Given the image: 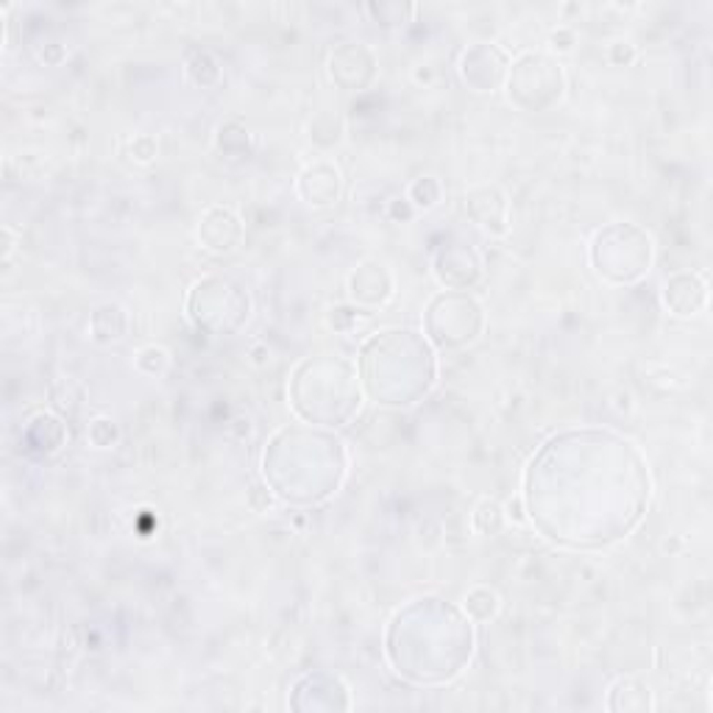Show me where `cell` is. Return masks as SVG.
Instances as JSON below:
<instances>
[{"instance_id": "6da1fadb", "label": "cell", "mask_w": 713, "mask_h": 713, "mask_svg": "<svg viewBox=\"0 0 713 713\" xmlns=\"http://www.w3.org/2000/svg\"><path fill=\"white\" fill-rule=\"evenodd\" d=\"M527 521L566 549H602L641 527L652 474L636 443L611 430L549 437L525 472Z\"/></svg>"}, {"instance_id": "7a4b0ae2", "label": "cell", "mask_w": 713, "mask_h": 713, "mask_svg": "<svg viewBox=\"0 0 713 713\" xmlns=\"http://www.w3.org/2000/svg\"><path fill=\"white\" fill-rule=\"evenodd\" d=\"M472 655L474 622L441 596H421L396 611L385 633V658L407 683H449L463 674Z\"/></svg>"}, {"instance_id": "3957f363", "label": "cell", "mask_w": 713, "mask_h": 713, "mask_svg": "<svg viewBox=\"0 0 713 713\" xmlns=\"http://www.w3.org/2000/svg\"><path fill=\"white\" fill-rule=\"evenodd\" d=\"M262 483L279 501L315 507L343 488L348 474L346 443L332 430L313 424H288L268 437L262 449Z\"/></svg>"}, {"instance_id": "277c9868", "label": "cell", "mask_w": 713, "mask_h": 713, "mask_svg": "<svg viewBox=\"0 0 713 713\" xmlns=\"http://www.w3.org/2000/svg\"><path fill=\"white\" fill-rule=\"evenodd\" d=\"M366 399L379 407H413L437 382V352L419 330H382L368 335L357 352Z\"/></svg>"}, {"instance_id": "5b68a950", "label": "cell", "mask_w": 713, "mask_h": 713, "mask_svg": "<svg viewBox=\"0 0 713 713\" xmlns=\"http://www.w3.org/2000/svg\"><path fill=\"white\" fill-rule=\"evenodd\" d=\"M290 410L299 421L324 430H341L352 424L363 410V390L357 363L346 357H304L290 374Z\"/></svg>"}, {"instance_id": "8992f818", "label": "cell", "mask_w": 713, "mask_h": 713, "mask_svg": "<svg viewBox=\"0 0 713 713\" xmlns=\"http://www.w3.org/2000/svg\"><path fill=\"white\" fill-rule=\"evenodd\" d=\"M588 260L596 277L607 284H636L652 271L655 242L647 229L627 220L607 224L594 235L588 246Z\"/></svg>"}, {"instance_id": "52a82bcc", "label": "cell", "mask_w": 713, "mask_h": 713, "mask_svg": "<svg viewBox=\"0 0 713 713\" xmlns=\"http://www.w3.org/2000/svg\"><path fill=\"white\" fill-rule=\"evenodd\" d=\"M187 318L198 332L215 337L237 335L251 318V295L231 277H204L187 293Z\"/></svg>"}, {"instance_id": "ba28073f", "label": "cell", "mask_w": 713, "mask_h": 713, "mask_svg": "<svg viewBox=\"0 0 713 713\" xmlns=\"http://www.w3.org/2000/svg\"><path fill=\"white\" fill-rule=\"evenodd\" d=\"M485 332V307L472 290H441L424 310V335L441 352H461Z\"/></svg>"}, {"instance_id": "9c48e42d", "label": "cell", "mask_w": 713, "mask_h": 713, "mask_svg": "<svg viewBox=\"0 0 713 713\" xmlns=\"http://www.w3.org/2000/svg\"><path fill=\"white\" fill-rule=\"evenodd\" d=\"M507 100L521 112H549L566 93V73L554 56L541 51H525L510 60L505 78Z\"/></svg>"}, {"instance_id": "30bf717a", "label": "cell", "mask_w": 713, "mask_h": 713, "mask_svg": "<svg viewBox=\"0 0 713 713\" xmlns=\"http://www.w3.org/2000/svg\"><path fill=\"white\" fill-rule=\"evenodd\" d=\"M432 277L443 290H472L483 279V257L463 240H446L432 253Z\"/></svg>"}, {"instance_id": "8fae6325", "label": "cell", "mask_w": 713, "mask_h": 713, "mask_svg": "<svg viewBox=\"0 0 713 713\" xmlns=\"http://www.w3.org/2000/svg\"><path fill=\"white\" fill-rule=\"evenodd\" d=\"M348 301L366 313H379L393 301L396 277L382 260H363L348 271L346 279Z\"/></svg>"}, {"instance_id": "7c38bea8", "label": "cell", "mask_w": 713, "mask_h": 713, "mask_svg": "<svg viewBox=\"0 0 713 713\" xmlns=\"http://www.w3.org/2000/svg\"><path fill=\"white\" fill-rule=\"evenodd\" d=\"M457 71H461L463 84L468 89H474V93H496V89L505 87L507 71H510V56L499 45L477 42V45L463 51Z\"/></svg>"}, {"instance_id": "4fadbf2b", "label": "cell", "mask_w": 713, "mask_h": 713, "mask_svg": "<svg viewBox=\"0 0 713 713\" xmlns=\"http://www.w3.org/2000/svg\"><path fill=\"white\" fill-rule=\"evenodd\" d=\"M326 71H330L332 84L346 93H360L377 78V56L363 42H343L330 54Z\"/></svg>"}, {"instance_id": "5bb4252c", "label": "cell", "mask_w": 713, "mask_h": 713, "mask_svg": "<svg viewBox=\"0 0 713 713\" xmlns=\"http://www.w3.org/2000/svg\"><path fill=\"white\" fill-rule=\"evenodd\" d=\"M343 171L326 156H318L310 165L301 168L295 179V193L310 209H332L343 198Z\"/></svg>"}, {"instance_id": "9a60e30c", "label": "cell", "mask_w": 713, "mask_h": 713, "mask_svg": "<svg viewBox=\"0 0 713 713\" xmlns=\"http://www.w3.org/2000/svg\"><path fill=\"white\" fill-rule=\"evenodd\" d=\"M466 215L488 237H505L510 231V201L499 184H477L463 195Z\"/></svg>"}, {"instance_id": "2e32d148", "label": "cell", "mask_w": 713, "mask_h": 713, "mask_svg": "<svg viewBox=\"0 0 713 713\" xmlns=\"http://www.w3.org/2000/svg\"><path fill=\"white\" fill-rule=\"evenodd\" d=\"M195 237H198V246L209 253H231L240 248L242 237H246V226L237 218L235 209L229 207H207L198 215V226H195Z\"/></svg>"}, {"instance_id": "e0dca14e", "label": "cell", "mask_w": 713, "mask_h": 713, "mask_svg": "<svg viewBox=\"0 0 713 713\" xmlns=\"http://www.w3.org/2000/svg\"><path fill=\"white\" fill-rule=\"evenodd\" d=\"M660 304L674 318H694L707 307V277L696 271H674L660 284Z\"/></svg>"}, {"instance_id": "ac0fdd59", "label": "cell", "mask_w": 713, "mask_h": 713, "mask_svg": "<svg viewBox=\"0 0 713 713\" xmlns=\"http://www.w3.org/2000/svg\"><path fill=\"white\" fill-rule=\"evenodd\" d=\"M25 441H29L31 452L51 457V454L62 452V446L67 443V424L54 410H36L25 421Z\"/></svg>"}, {"instance_id": "d6986e66", "label": "cell", "mask_w": 713, "mask_h": 713, "mask_svg": "<svg viewBox=\"0 0 713 713\" xmlns=\"http://www.w3.org/2000/svg\"><path fill=\"white\" fill-rule=\"evenodd\" d=\"M607 711H625V713H647L655 711V694L649 689V683H644L641 678H627L616 680L611 689H607Z\"/></svg>"}, {"instance_id": "ffe728a7", "label": "cell", "mask_w": 713, "mask_h": 713, "mask_svg": "<svg viewBox=\"0 0 713 713\" xmlns=\"http://www.w3.org/2000/svg\"><path fill=\"white\" fill-rule=\"evenodd\" d=\"M129 335V313L120 304H100L89 315V337L100 346H112Z\"/></svg>"}, {"instance_id": "44dd1931", "label": "cell", "mask_w": 713, "mask_h": 713, "mask_svg": "<svg viewBox=\"0 0 713 713\" xmlns=\"http://www.w3.org/2000/svg\"><path fill=\"white\" fill-rule=\"evenodd\" d=\"M463 611H466V616L474 622V625H488V622H494L501 611L499 591L490 588V585L485 583L474 585V588H468L466 599H463Z\"/></svg>"}, {"instance_id": "7402d4cb", "label": "cell", "mask_w": 713, "mask_h": 713, "mask_svg": "<svg viewBox=\"0 0 713 713\" xmlns=\"http://www.w3.org/2000/svg\"><path fill=\"white\" fill-rule=\"evenodd\" d=\"M184 76H187V82H193L195 87L201 89H209L215 87V84H220V78H224V71H220V62L215 60L209 51H190L187 60H184Z\"/></svg>"}, {"instance_id": "603a6c76", "label": "cell", "mask_w": 713, "mask_h": 713, "mask_svg": "<svg viewBox=\"0 0 713 713\" xmlns=\"http://www.w3.org/2000/svg\"><path fill=\"white\" fill-rule=\"evenodd\" d=\"M505 525H507V514H505V505H501V501L485 496V499H479L477 505H474L472 530L477 532V536L494 538L505 530Z\"/></svg>"}, {"instance_id": "cb8c5ba5", "label": "cell", "mask_w": 713, "mask_h": 713, "mask_svg": "<svg viewBox=\"0 0 713 713\" xmlns=\"http://www.w3.org/2000/svg\"><path fill=\"white\" fill-rule=\"evenodd\" d=\"M404 198L413 204L415 213H430V209H435L443 198L441 179H435V176L413 179V182H410V187H407Z\"/></svg>"}, {"instance_id": "d4e9b609", "label": "cell", "mask_w": 713, "mask_h": 713, "mask_svg": "<svg viewBox=\"0 0 713 713\" xmlns=\"http://www.w3.org/2000/svg\"><path fill=\"white\" fill-rule=\"evenodd\" d=\"M134 368L142 377H162L171 368V352L165 346L148 343L134 354Z\"/></svg>"}, {"instance_id": "484cf974", "label": "cell", "mask_w": 713, "mask_h": 713, "mask_svg": "<svg viewBox=\"0 0 713 713\" xmlns=\"http://www.w3.org/2000/svg\"><path fill=\"white\" fill-rule=\"evenodd\" d=\"M310 140L321 148H332L343 140V120L332 112H321L310 123Z\"/></svg>"}, {"instance_id": "4316f807", "label": "cell", "mask_w": 713, "mask_h": 713, "mask_svg": "<svg viewBox=\"0 0 713 713\" xmlns=\"http://www.w3.org/2000/svg\"><path fill=\"white\" fill-rule=\"evenodd\" d=\"M366 12L371 14L374 23L404 25L410 23V18H413L415 12H419V7H413V3H368Z\"/></svg>"}, {"instance_id": "83f0119b", "label": "cell", "mask_w": 713, "mask_h": 713, "mask_svg": "<svg viewBox=\"0 0 713 713\" xmlns=\"http://www.w3.org/2000/svg\"><path fill=\"white\" fill-rule=\"evenodd\" d=\"M248 145H251V134H248L246 126L237 123V120H229V123H224L218 129V148L224 154L240 156L246 154Z\"/></svg>"}, {"instance_id": "f1b7e54d", "label": "cell", "mask_w": 713, "mask_h": 713, "mask_svg": "<svg viewBox=\"0 0 713 713\" xmlns=\"http://www.w3.org/2000/svg\"><path fill=\"white\" fill-rule=\"evenodd\" d=\"M87 437L89 443H93L95 449H109L118 443L120 432H118V424H115L109 415H95L93 421L87 424Z\"/></svg>"}, {"instance_id": "f546056e", "label": "cell", "mask_w": 713, "mask_h": 713, "mask_svg": "<svg viewBox=\"0 0 713 713\" xmlns=\"http://www.w3.org/2000/svg\"><path fill=\"white\" fill-rule=\"evenodd\" d=\"M156 154H160V145L151 134H134L129 142H126V156L137 165H148V162H154Z\"/></svg>"}, {"instance_id": "4dcf8cb0", "label": "cell", "mask_w": 713, "mask_h": 713, "mask_svg": "<svg viewBox=\"0 0 713 713\" xmlns=\"http://www.w3.org/2000/svg\"><path fill=\"white\" fill-rule=\"evenodd\" d=\"M371 315L374 313H366V310L354 307V304L352 307H335L330 313V324H332V330L343 332V335H352V332L360 326V321H368Z\"/></svg>"}, {"instance_id": "1f68e13d", "label": "cell", "mask_w": 713, "mask_h": 713, "mask_svg": "<svg viewBox=\"0 0 713 713\" xmlns=\"http://www.w3.org/2000/svg\"><path fill=\"white\" fill-rule=\"evenodd\" d=\"M607 60L616 67H630L638 60V47L630 40H616L607 47Z\"/></svg>"}, {"instance_id": "d6a6232c", "label": "cell", "mask_w": 713, "mask_h": 713, "mask_svg": "<svg viewBox=\"0 0 713 713\" xmlns=\"http://www.w3.org/2000/svg\"><path fill=\"white\" fill-rule=\"evenodd\" d=\"M574 45H577V31L569 29V25H558V31L549 34V47L554 54H572Z\"/></svg>"}, {"instance_id": "836d02e7", "label": "cell", "mask_w": 713, "mask_h": 713, "mask_svg": "<svg viewBox=\"0 0 713 713\" xmlns=\"http://www.w3.org/2000/svg\"><path fill=\"white\" fill-rule=\"evenodd\" d=\"M415 209H413V204H410V201L407 198H393L390 201V218L393 220H410V218H415Z\"/></svg>"}, {"instance_id": "e575fe53", "label": "cell", "mask_w": 713, "mask_h": 713, "mask_svg": "<svg viewBox=\"0 0 713 713\" xmlns=\"http://www.w3.org/2000/svg\"><path fill=\"white\" fill-rule=\"evenodd\" d=\"M505 514H507V519H514V521H519V525H525L527 521V507H525V499H516V501H507L505 505Z\"/></svg>"}, {"instance_id": "d590c367", "label": "cell", "mask_w": 713, "mask_h": 713, "mask_svg": "<svg viewBox=\"0 0 713 713\" xmlns=\"http://www.w3.org/2000/svg\"><path fill=\"white\" fill-rule=\"evenodd\" d=\"M3 240H7V246H3V262H9V260H12L14 246H18V240H14V229H12V226H3Z\"/></svg>"}]
</instances>
